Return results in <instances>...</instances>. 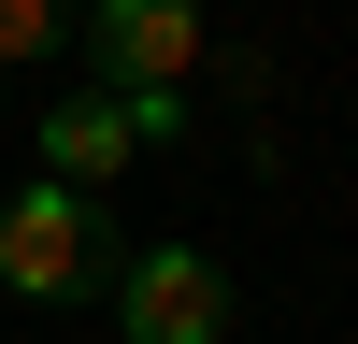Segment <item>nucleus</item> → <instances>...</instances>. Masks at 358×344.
I'll use <instances>...</instances> for the list:
<instances>
[{"label":"nucleus","instance_id":"obj_1","mask_svg":"<svg viewBox=\"0 0 358 344\" xmlns=\"http://www.w3.org/2000/svg\"><path fill=\"white\" fill-rule=\"evenodd\" d=\"M101 273H115V229H101V201H72V187H29V201H0V287H15V301H86Z\"/></svg>","mask_w":358,"mask_h":344},{"label":"nucleus","instance_id":"obj_2","mask_svg":"<svg viewBox=\"0 0 358 344\" xmlns=\"http://www.w3.org/2000/svg\"><path fill=\"white\" fill-rule=\"evenodd\" d=\"M115 330H129V344H229V273L201 244L115 258Z\"/></svg>","mask_w":358,"mask_h":344},{"label":"nucleus","instance_id":"obj_3","mask_svg":"<svg viewBox=\"0 0 358 344\" xmlns=\"http://www.w3.org/2000/svg\"><path fill=\"white\" fill-rule=\"evenodd\" d=\"M86 57L115 72V101L129 86H187L201 72V0H86Z\"/></svg>","mask_w":358,"mask_h":344},{"label":"nucleus","instance_id":"obj_4","mask_svg":"<svg viewBox=\"0 0 358 344\" xmlns=\"http://www.w3.org/2000/svg\"><path fill=\"white\" fill-rule=\"evenodd\" d=\"M129 158H143V143H129V115H115V86H57V101H43V187L101 201Z\"/></svg>","mask_w":358,"mask_h":344},{"label":"nucleus","instance_id":"obj_5","mask_svg":"<svg viewBox=\"0 0 358 344\" xmlns=\"http://www.w3.org/2000/svg\"><path fill=\"white\" fill-rule=\"evenodd\" d=\"M57 15H72V0H0V72H29V57H57Z\"/></svg>","mask_w":358,"mask_h":344},{"label":"nucleus","instance_id":"obj_6","mask_svg":"<svg viewBox=\"0 0 358 344\" xmlns=\"http://www.w3.org/2000/svg\"><path fill=\"white\" fill-rule=\"evenodd\" d=\"M115 115H129V143H187V86H129Z\"/></svg>","mask_w":358,"mask_h":344}]
</instances>
